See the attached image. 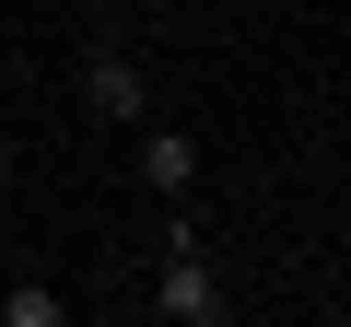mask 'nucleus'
<instances>
[{"label": "nucleus", "mask_w": 351, "mask_h": 327, "mask_svg": "<svg viewBox=\"0 0 351 327\" xmlns=\"http://www.w3.org/2000/svg\"><path fill=\"white\" fill-rule=\"evenodd\" d=\"M152 304H164L176 327H234V304H223V280H211V257H199L188 234H164V269H152Z\"/></svg>", "instance_id": "f257e3e1"}, {"label": "nucleus", "mask_w": 351, "mask_h": 327, "mask_svg": "<svg viewBox=\"0 0 351 327\" xmlns=\"http://www.w3.org/2000/svg\"><path fill=\"white\" fill-rule=\"evenodd\" d=\"M141 59H117V47H94L82 59V117H106V129H141Z\"/></svg>", "instance_id": "f03ea898"}, {"label": "nucleus", "mask_w": 351, "mask_h": 327, "mask_svg": "<svg viewBox=\"0 0 351 327\" xmlns=\"http://www.w3.org/2000/svg\"><path fill=\"white\" fill-rule=\"evenodd\" d=\"M141 187H152V199H188V187H199V140H188V129H141Z\"/></svg>", "instance_id": "7ed1b4c3"}, {"label": "nucleus", "mask_w": 351, "mask_h": 327, "mask_svg": "<svg viewBox=\"0 0 351 327\" xmlns=\"http://www.w3.org/2000/svg\"><path fill=\"white\" fill-rule=\"evenodd\" d=\"M0 327H71V304L47 280H24V292H0Z\"/></svg>", "instance_id": "20e7f679"}, {"label": "nucleus", "mask_w": 351, "mask_h": 327, "mask_svg": "<svg viewBox=\"0 0 351 327\" xmlns=\"http://www.w3.org/2000/svg\"><path fill=\"white\" fill-rule=\"evenodd\" d=\"M0 187H12V140H0Z\"/></svg>", "instance_id": "39448f33"}]
</instances>
